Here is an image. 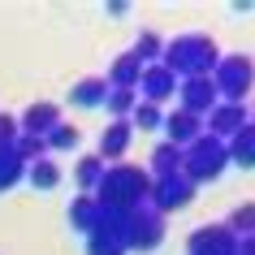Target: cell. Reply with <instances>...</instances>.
Masks as SVG:
<instances>
[{
    "label": "cell",
    "mask_w": 255,
    "mask_h": 255,
    "mask_svg": "<svg viewBox=\"0 0 255 255\" xmlns=\"http://www.w3.org/2000/svg\"><path fill=\"white\" fill-rule=\"evenodd\" d=\"M147 173H151V182H156V177H173V173H182V147H173V143H160V147L151 151Z\"/></svg>",
    "instance_id": "18"
},
{
    "label": "cell",
    "mask_w": 255,
    "mask_h": 255,
    "mask_svg": "<svg viewBox=\"0 0 255 255\" xmlns=\"http://www.w3.org/2000/svg\"><path fill=\"white\" fill-rule=\"evenodd\" d=\"M22 177H26V164L13 156V147H0V195H4V190H13Z\"/></svg>",
    "instance_id": "23"
},
{
    "label": "cell",
    "mask_w": 255,
    "mask_h": 255,
    "mask_svg": "<svg viewBox=\"0 0 255 255\" xmlns=\"http://www.w3.org/2000/svg\"><path fill=\"white\" fill-rule=\"evenodd\" d=\"M234 251H238V238L225 225H199L186 238V255H234Z\"/></svg>",
    "instance_id": "8"
},
{
    "label": "cell",
    "mask_w": 255,
    "mask_h": 255,
    "mask_svg": "<svg viewBox=\"0 0 255 255\" xmlns=\"http://www.w3.org/2000/svg\"><path fill=\"white\" fill-rule=\"evenodd\" d=\"M247 126V104H216L208 117H203V134H212V138H234Z\"/></svg>",
    "instance_id": "12"
},
{
    "label": "cell",
    "mask_w": 255,
    "mask_h": 255,
    "mask_svg": "<svg viewBox=\"0 0 255 255\" xmlns=\"http://www.w3.org/2000/svg\"><path fill=\"white\" fill-rule=\"evenodd\" d=\"M104 95H108V82L104 78H82V82H74L69 104H74V108H104Z\"/></svg>",
    "instance_id": "17"
},
{
    "label": "cell",
    "mask_w": 255,
    "mask_h": 255,
    "mask_svg": "<svg viewBox=\"0 0 255 255\" xmlns=\"http://www.w3.org/2000/svg\"><path fill=\"white\" fill-rule=\"evenodd\" d=\"M95 221H100V203L91 195H74V203H69V225L78 229V234H91Z\"/></svg>",
    "instance_id": "19"
},
{
    "label": "cell",
    "mask_w": 255,
    "mask_h": 255,
    "mask_svg": "<svg viewBox=\"0 0 255 255\" xmlns=\"http://www.w3.org/2000/svg\"><path fill=\"white\" fill-rule=\"evenodd\" d=\"M138 78H143V65H138L130 52H121L117 61H113V69H108V87L113 91H138Z\"/></svg>",
    "instance_id": "15"
},
{
    "label": "cell",
    "mask_w": 255,
    "mask_h": 255,
    "mask_svg": "<svg viewBox=\"0 0 255 255\" xmlns=\"http://www.w3.org/2000/svg\"><path fill=\"white\" fill-rule=\"evenodd\" d=\"M13 156H17L22 164L48 160V138H30V134H17V143H13Z\"/></svg>",
    "instance_id": "25"
},
{
    "label": "cell",
    "mask_w": 255,
    "mask_h": 255,
    "mask_svg": "<svg viewBox=\"0 0 255 255\" xmlns=\"http://www.w3.org/2000/svg\"><path fill=\"white\" fill-rule=\"evenodd\" d=\"M164 134V143H173V147H182L186 151L190 143H195V138L203 134V117H195V113H182V108H173V113H169V117H164V126H160Z\"/></svg>",
    "instance_id": "14"
},
{
    "label": "cell",
    "mask_w": 255,
    "mask_h": 255,
    "mask_svg": "<svg viewBox=\"0 0 255 255\" xmlns=\"http://www.w3.org/2000/svg\"><path fill=\"white\" fill-rule=\"evenodd\" d=\"M130 138H134V126L130 121H108L104 126V134H100V160L104 164H121V156L130 151Z\"/></svg>",
    "instance_id": "13"
},
{
    "label": "cell",
    "mask_w": 255,
    "mask_h": 255,
    "mask_svg": "<svg viewBox=\"0 0 255 255\" xmlns=\"http://www.w3.org/2000/svg\"><path fill=\"white\" fill-rule=\"evenodd\" d=\"M104 169H108V164L100 160V156H82V160L74 164V182H78V190H82V195H91V190L100 186Z\"/></svg>",
    "instance_id": "20"
},
{
    "label": "cell",
    "mask_w": 255,
    "mask_h": 255,
    "mask_svg": "<svg viewBox=\"0 0 255 255\" xmlns=\"http://www.w3.org/2000/svg\"><path fill=\"white\" fill-rule=\"evenodd\" d=\"M247 121H251V126H255V104H251V113H247Z\"/></svg>",
    "instance_id": "30"
},
{
    "label": "cell",
    "mask_w": 255,
    "mask_h": 255,
    "mask_svg": "<svg viewBox=\"0 0 255 255\" xmlns=\"http://www.w3.org/2000/svg\"><path fill=\"white\" fill-rule=\"evenodd\" d=\"M212 87L221 104H247L255 91V61L247 52H229L216 61L212 69Z\"/></svg>",
    "instance_id": "3"
},
{
    "label": "cell",
    "mask_w": 255,
    "mask_h": 255,
    "mask_svg": "<svg viewBox=\"0 0 255 255\" xmlns=\"http://www.w3.org/2000/svg\"><path fill=\"white\" fill-rule=\"evenodd\" d=\"M130 126H134V130H160V126H164V113L156 104H143V100H138L134 113H130Z\"/></svg>",
    "instance_id": "27"
},
{
    "label": "cell",
    "mask_w": 255,
    "mask_h": 255,
    "mask_svg": "<svg viewBox=\"0 0 255 255\" xmlns=\"http://www.w3.org/2000/svg\"><path fill=\"white\" fill-rule=\"evenodd\" d=\"M225 151H229V164L255 169V126H251V121H247L234 138H225Z\"/></svg>",
    "instance_id": "16"
},
{
    "label": "cell",
    "mask_w": 255,
    "mask_h": 255,
    "mask_svg": "<svg viewBox=\"0 0 255 255\" xmlns=\"http://www.w3.org/2000/svg\"><path fill=\"white\" fill-rule=\"evenodd\" d=\"M61 126V104H52V100H39V104H30L22 117H17V130L30 138H48Z\"/></svg>",
    "instance_id": "11"
},
{
    "label": "cell",
    "mask_w": 255,
    "mask_h": 255,
    "mask_svg": "<svg viewBox=\"0 0 255 255\" xmlns=\"http://www.w3.org/2000/svg\"><path fill=\"white\" fill-rule=\"evenodd\" d=\"M87 255H130L126 251V216H113L100 208V221L87 234Z\"/></svg>",
    "instance_id": "7"
},
{
    "label": "cell",
    "mask_w": 255,
    "mask_h": 255,
    "mask_svg": "<svg viewBox=\"0 0 255 255\" xmlns=\"http://www.w3.org/2000/svg\"><path fill=\"white\" fill-rule=\"evenodd\" d=\"M216 104H221V100H216L212 78H186V82H177V108H182V113L208 117Z\"/></svg>",
    "instance_id": "9"
},
{
    "label": "cell",
    "mask_w": 255,
    "mask_h": 255,
    "mask_svg": "<svg viewBox=\"0 0 255 255\" xmlns=\"http://www.w3.org/2000/svg\"><path fill=\"white\" fill-rule=\"evenodd\" d=\"M26 177H30L35 190H56L61 186V164L56 160H35V164H26Z\"/></svg>",
    "instance_id": "21"
},
{
    "label": "cell",
    "mask_w": 255,
    "mask_h": 255,
    "mask_svg": "<svg viewBox=\"0 0 255 255\" xmlns=\"http://www.w3.org/2000/svg\"><path fill=\"white\" fill-rule=\"evenodd\" d=\"M234 255H255V234H251V238H238V251H234Z\"/></svg>",
    "instance_id": "29"
},
{
    "label": "cell",
    "mask_w": 255,
    "mask_h": 255,
    "mask_svg": "<svg viewBox=\"0 0 255 255\" xmlns=\"http://www.w3.org/2000/svg\"><path fill=\"white\" fill-rule=\"evenodd\" d=\"M216 61H221V48H216L212 35H177V39L164 43V52H160V65L169 69L177 82L212 78Z\"/></svg>",
    "instance_id": "2"
},
{
    "label": "cell",
    "mask_w": 255,
    "mask_h": 255,
    "mask_svg": "<svg viewBox=\"0 0 255 255\" xmlns=\"http://www.w3.org/2000/svg\"><path fill=\"white\" fill-rule=\"evenodd\" d=\"M160 242H164V216H160V212L138 208V212L126 216V251L147 255V251H156Z\"/></svg>",
    "instance_id": "5"
},
{
    "label": "cell",
    "mask_w": 255,
    "mask_h": 255,
    "mask_svg": "<svg viewBox=\"0 0 255 255\" xmlns=\"http://www.w3.org/2000/svg\"><path fill=\"white\" fill-rule=\"evenodd\" d=\"M78 143H82V130H78V126H69V121H61L52 134H48V151H74Z\"/></svg>",
    "instance_id": "26"
},
{
    "label": "cell",
    "mask_w": 255,
    "mask_h": 255,
    "mask_svg": "<svg viewBox=\"0 0 255 255\" xmlns=\"http://www.w3.org/2000/svg\"><path fill=\"white\" fill-rule=\"evenodd\" d=\"M147 195H151V173L138 164H108L100 186L91 190V199L113 216H130L138 208H147Z\"/></svg>",
    "instance_id": "1"
},
{
    "label": "cell",
    "mask_w": 255,
    "mask_h": 255,
    "mask_svg": "<svg viewBox=\"0 0 255 255\" xmlns=\"http://www.w3.org/2000/svg\"><path fill=\"white\" fill-rule=\"evenodd\" d=\"M160 52H164V39L156 35V30H143V35L134 39V48H130V56H134L138 65H156Z\"/></svg>",
    "instance_id": "22"
},
{
    "label": "cell",
    "mask_w": 255,
    "mask_h": 255,
    "mask_svg": "<svg viewBox=\"0 0 255 255\" xmlns=\"http://www.w3.org/2000/svg\"><path fill=\"white\" fill-rule=\"evenodd\" d=\"M17 117H9V113H0V147H13L17 143Z\"/></svg>",
    "instance_id": "28"
},
{
    "label": "cell",
    "mask_w": 255,
    "mask_h": 255,
    "mask_svg": "<svg viewBox=\"0 0 255 255\" xmlns=\"http://www.w3.org/2000/svg\"><path fill=\"white\" fill-rule=\"evenodd\" d=\"M173 95H177V78L160 65V61H156V65H143V78H138V100H143V104L160 108L164 100H173Z\"/></svg>",
    "instance_id": "10"
},
{
    "label": "cell",
    "mask_w": 255,
    "mask_h": 255,
    "mask_svg": "<svg viewBox=\"0 0 255 255\" xmlns=\"http://www.w3.org/2000/svg\"><path fill=\"white\" fill-rule=\"evenodd\" d=\"M225 169H229V151H225V143L212 138V134H199L186 151H182V177H186L190 186L216 182Z\"/></svg>",
    "instance_id": "4"
},
{
    "label": "cell",
    "mask_w": 255,
    "mask_h": 255,
    "mask_svg": "<svg viewBox=\"0 0 255 255\" xmlns=\"http://www.w3.org/2000/svg\"><path fill=\"white\" fill-rule=\"evenodd\" d=\"M225 229L234 234V238H251V234H255V203H238V208L229 212Z\"/></svg>",
    "instance_id": "24"
},
{
    "label": "cell",
    "mask_w": 255,
    "mask_h": 255,
    "mask_svg": "<svg viewBox=\"0 0 255 255\" xmlns=\"http://www.w3.org/2000/svg\"><path fill=\"white\" fill-rule=\"evenodd\" d=\"M190 199H195V186H190L182 173H173V177H156V182H151L147 208H151V212H160V216H169V212L190 208Z\"/></svg>",
    "instance_id": "6"
}]
</instances>
